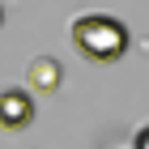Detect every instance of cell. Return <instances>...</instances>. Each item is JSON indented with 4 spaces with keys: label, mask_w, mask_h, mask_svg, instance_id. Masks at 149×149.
I'll list each match as a JSON object with an SVG mask.
<instances>
[{
    "label": "cell",
    "mask_w": 149,
    "mask_h": 149,
    "mask_svg": "<svg viewBox=\"0 0 149 149\" xmlns=\"http://www.w3.org/2000/svg\"><path fill=\"white\" fill-rule=\"evenodd\" d=\"M68 34H72V47L81 56L98 60V64H115L128 51V43H132L128 26L119 17H107V13H81V17H72Z\"/></svg>",
    "instance_id": "obj_1"
},
{
    "label": "cell",
    "mask_w": 149,
    "mask_h": 149,
    "mask_svg": "<svg viewBox=\"0 0 149 149\" xmlns=\"http://www.w3.org/2000/svg\"><path fill=\"white\" fill-rule=\"evenodd\" d=\"M30 119H34V98L22 85L0 90V128H26Z\"/></svg>",
    "instance_id": "obj_2"
},
{
    "label": "cell",
    "mask_w": 149,
    "mask_h": 149,
    "mask_svg": "<svg viewBox=\"0 0 149 149\" xmlns=\"http://www.w3.org/2000/svg\"><path fill=\"white\" fill-rule=\"evenodd\" d=\"M0 26H4V4H0Z\"/></svg>",
    "instance_id": "obj_4"
},
{
    "label": "cell",
    "mask_w": 149,
    "mask_h": 149,
    "mask_svg": "<svg viewBox=\"0 0 149 149\" xmlns=\"http://www.w3.org/2000/svg\"><path fill=\"white\" fill-rule=\"evenodd\" d=\"M26 81H30L34 90H43V94L60 90V60H51V56L30 60V72H26Z\"/></svg>",
    "instance_id": "obj_3"
}]
</instances>
